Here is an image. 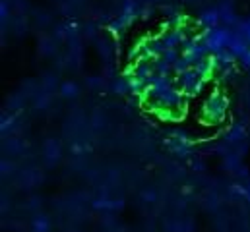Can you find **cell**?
I'll use <instances>...</instances> for the list:
<instances>
[{
  "instance_id": "cell-1",
  "label": "cell",
  "mask_w": 250,
  "mask_h": 232,
  "mask_svg": "<svg viewBox=\"0 0 250 232\" xmlns=\"http://www.w3.org/2000/svg\"><path fill=\"white\" fill-rule=\"evenodd\" d=\"M229 113V101H227V95L221 91V89H213L211 93L206 95V99L202 101V107H200V116L206 124L209 126H215V124H221Z\"/></svg>"
},
{
  "instance_id": "cell-2",
  "label": "cell",
  "mask_w": 250,
  "mask_h": 232,
  "mask_svg": "<svg viewBox=\"0 0 250 232\" xmlns=\"http://www.w3.org/2000/svg\"><path fill=\"white\" fill-rule=\"evenodd\" d=\"M177 83H179V89L190 99V97L200 95V93L206 89V85H208V77L200 76V74L192 68V70H188V72H185L183 76L177 77Z\"/></svg>"
},
{
  "instance_id": "cell-7",
  "label": "cell",
  "mask_w": 250,
  "mask_h": 232,
  "mask_svg": "<svg viewBox=\"0 0 250 232\" xmlns=\"http://www.w3.org/2000/svg\"><path fill=\"white\" fill-rule=\"evenodd\" d=\"M151 64H153V72H155L157 76H173V66H171L169 62H165L161 57L153 58Z\"/></svg>"
},
{
  "instance_id": "cell-4",
  "label": "cell",
  "mask_w": 250,
  "mask_h": 232,
  "mask_svg": "<svg viewBox=\"0 0 250 232\" xmlns=\"http://www.w3.org/2000/svg\"><path fill=\"white\" fill-rule=\"evenodd\" d=\"M169 147L177 155H187L188 151H190V147H192V141H190V137L185 132H175L169 137Z\"/></svg>"
},
{
  "instance_id": "cell-6",
  "label": "cell",
  "mask_w": 250,
  "mask_h": 232,
  "mask_svg": "<svg viewBox=\"0 0 250 232\" xmlns=\"http://www.w3.org/2000/svg\"><path fill=\"white\" fill-rule=\"evenodd\" d=\"M194 70H196L200 76H204V77H209L211 74H215V62H213V57H208V58H204V60H200V62L194 66Z\"/></svg>"
},
{
  "instance_id": "cell-5",
  "label": "cell",
  "mask_w": 250,
  "mask_h": 232,
  "mask_svg": "<svg viewBox=\"0 0 250 232\" xmlns=\"http://www.w3.org/2000/svg\"><path fill=\"white\" fill-rule=\"evenodd\" d=\"M183 27H187V18L181 12H169L165 16L163 29H183Z\"/></svg>"
},
{
  "instance_id": "cell-9",
  "label": "cell",
  "mask_w": 250,
  "mask_h": 232,
  "mask_svg": "<svg viewBox=\"0 0 250 232\" xmlns=\"http://www.w3.org/2000/svg\"><path fill=\"white\" fill-rule=\"evenodd\" d=\"M241 58H243V60H245L247 64H250V49H249V51H247V53H245V55H243Z\"/></svg>"
},
{
  "instance_id": "cell-8",
  "label": "cell",
  "mask_w": 250,
  "mask_h": 232,
  "mask_svg": "<svg viewBox=\"0 0 250 232\" xmlns=\"http://www.w3.org/2000/svg\"><path fill=\"white\" fill-rule=\"evenodd\" d=\"M198 23H200L202 31L215 27V23H217V12H204V14L198 18Z\"/></svg>"
},
{
  "instance_id": "cell-3",
  "label": "cell",
  "mask_w": 250,
  "mask_h": 232,
  "mask_svg": "<svg viewBox=\"0 0 250 232\" xmlns=\"http://www.w3.org/2000/svg\"><path fill=\"white\" fill-rule=\"evenodd\" d=\"M159 35L165 41L167 49H183L185 41L190 37L188 35V27H183V29H163Z\"/></svg>"
}]
</instances>
